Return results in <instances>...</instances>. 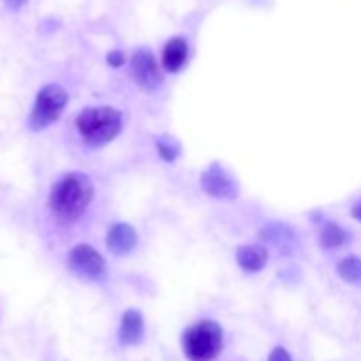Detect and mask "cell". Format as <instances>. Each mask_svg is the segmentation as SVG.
<instances>
[{"label":"cell","instance_id":"cell-1","mask_svg":"<svg viewBox=\"0 0 361 361\" xmlns=\"http://www.w3.org/2000/svg\"><path fill=\"white\" fill-rule=\"evenodd\" d=\"M92 196V180L83 173H69L51 187L48 201L49 210L60 224H73L85 214Z\"/></svg>","mask_w":361,"mask_h":361},{"label":"cell","instance_id":"cell-2","mask_svg":"<svg viewBox=\"0 0 361 361\" xmlns=\"http://www.w3.org/2000/svg\"><path fill=\"white\" fill-rule=\"evenodd\" d=\"M122 113L109 106L87 108L78 115V133L90 147H102L115 140L122 130Z\"/></svg>","mask_w":361,"mask_h":361},{"label":"cell","instance_id":"cell-3","mask_svg":"<svg viewBox=\"0 0 361 361\" xmlns=\"http://www.w3.org/2000/svg\"><path fill=\"white\" fill-rule=\"evenodd\" d=\"M224 335L215 321H201L185 330L182 348L190 361H214L221 355Z\"/></svg>","mask_w":361,"mask_h":361},{"label":"cell","instance_id":"cell-4","mask_svg":"<svg viewBox=\"0 0 361 361\" xmlns=\"http://www.w3.org/2000/svg\"><path fill=\"white\" fill-rule=\"evenodd\" d=\"M69 95L60 85H46L37 92L34 108L28 116V129L42 130L59 120L66 108Z\"/></svg>","mask_w":361,"mask_h":361},{"label":"cell","instance_id":"cell-5","mask_svg":"<svg viewBox=\"0 0 361 361\" xmlns=\"http://www.w3.org/2000/svg\"><path fill=\"white\" fill-rule=\"evenodd\" d=\"M130 76L145 92H154L161 87L162 74L150 49L141 48L134 53L130 59Z\"/></svg>","mask_w":361,"mask_h":361},{"label":"cell","instance_id":"cell-6","mask_svg":"<svg viewBox=\"0 0 361 361\" xmlns=\"http://www.w3.org/2000/svg\"><path fill=\"white\" fill-rule=\"evenodd\" d=\"M69 267L76 271L80 277L85 279H101L104 275L106 263L104 257L87 243H80L69 252Z\"/></svg>","mask_w":361,"mask_h":361},{"label":"cell","instance_id":"cell-7","mask_svg":"<svg viewBox=\"0 0 361 361\" xmlns=\"http://www.w3.org/2000/svg\"><path fill=\"white\" fill-rule=\"evenodd\" d=\"M201 187L204 192L217 200H235L238 196V183L222 168L221 164H212L201 176Z\"/></svg>","mask_w":361,"mask_h":361},{"label":"cell","instance_id":"cell-8","mask_svg":"<svg viewBox=\"0 0 361 361\" xmlns=\"http://www.w3.org/2000/svg\"><path fill=\"white\" fill-rule=\"evenodd\" d=\"M106 245L116 256L129 254L137 245V235L133 226L118 222V224L109 228L108 236H106Z\"/></svg>","mask_w":361,"mask_h":361},{"label":"cell","instance_id":"cell-9","mask_svg":"<svg viewBox=\"0 0 361 361\" xmlns=\"http://www.w3.org/2000/svg\"><path fill=\"white\" fill-rule=\"evenodd\" d=\"M118 337L123 345H136L141 341V337H143V316L137 310H127L123 314Z\"/></svg>","mask_w":361,"mask_h":361},{"label":"cell","instance_id":"cell-10","mask_svg":"<svg viewBox=\"0 0 361 361\" xmlns=\"http://www.w3.org/2000/svg\"><path fill=\"white\" fill-rule=\"evenodd\" d=\"M187 51H189V48H187L185 39H169L168 44L164 46V51H162V63H164L166 71L176 73V71L182 69V66L187 60Z\"/></svg>","mask_w":361,"mask_h":361},{"label":"cell","instance_id":"cell-11","mask_svg":"<svg viewBox=\"0 0 361 361\" xmlns=\"http://www.w3.org/2000/svg\"><path fill=\"white\" fill-rule=\"evenodd\" d=\"M236 261L245 271H259L268 261V250L263 245H243L236 250Z\"/></svg>","mask_w":361,"mask_h":361},{"label":"cell","instance_id":"cell-12","mask_svg":"<svg viewBox=\"0 0 361 361\" xmlns=\"http://www.w3.org/2000/svg\"><path fill=\"white\" fill-rule=\"evenodd\" d=\"M261 238L274 243L277 249L286 250V254H288V250H291L296 243L295 231H293L291 228H288L286 224H277V222L267 226V228L261 231Z\"/></svg>","mask_w":361,"mask_h":361},{"label":"cell","instance_id":"cell-13","mask_svg":"<svg viewBox=\"0 0 361 361\" xmlns=\"http://www.w3.org/2000/svg\"><path fill=\"white\" fill-rule=\"evenodd\" d=\"M348 233L341 228L335 222H328L326 226L321 231V247L324 249H337V247H342L344 243H348Z\"/></svg>","mask_w":361,"mask_h":361},{"label":"cell","instance_id":"cell-14","mask_svg":"<svg viewBox=\"0 0 361 361\" xmlns=\"http://www.w3.org/2000/svg\"><path fill=\"white\" fill-rule=\"evenodd\" d=\"M338 275L349 284H361V257L348 256L338 263Z\"/></svg>","mask_w":361,"mask_h":361},{"label":"cell","instance_id":"cell-15","mask_svg":"<svg viewBox=\"0 0 361 361\" xmlns=\"http://www.w3.org/2000/svg\"><path fill=\"white\" fill-rule=\"evenodd\" d=\"M180 150H182V147H180V143L175 140V137L164 136L157 140V152L164 161L168 162L175 161V159L180 155Z\"/></svg>","mask_w":361,"mask_h":361},{"label":"cell","instance_id":"cell-16","mask_svg":"<svg viewBox=\"0 0 361 361\" xmlns=\"http://www.w3.org/2000/svg\"><path fill=\"white\" fill-rule=\"evenodd\" d=\"M268 361H293L291 356H289V353L286 351L284 348H275L274 351H271L270 358Z\"/></svg>","mask_w":361,"mask_h":361},{"label":"cell","instance_id":"cell-17","mask_svg":"<svg viewBox=\"0 0 361 361\" xmlns=\"http://www.w3.org/2000/svg\"><path fill=\"white\" fill-rule=\"evenodd\" d=\"M123 62H126V56H123L120 51H111L108 55V63H109V66L120 67Z\"/></svg>","mask_w":361,"mask_h":361},{"label":"cell","instance_id":"cell-18","mask_svg":"<svg viewBox=\"0 0 361 361\" xmlns=\"http://www.w3.org/2000/svg\"><path fill=\"white\" fill-rule=\"evenodd\" d=\"M6 4L11 9H20V7H23L27 4V0H6Z\"/></svg>","mask_w":361,"mask_h":361},{"label":"cell","instance_id":"cell-19","mask_svg":"<svg viewBox=\"0 0 361 361\" xmlns=\"http://www.w3.org/2000/svg\"><path fill=\"white\" fill-rule=\"evenodd\" d=\"M351 215H353V217L356 219V221H360V222H361V203H360V204H356V207L353 208V210H351Z\"/></svg>","mask_w":361,"mask_h":361}]
</instances>
